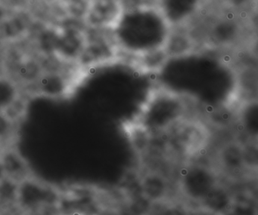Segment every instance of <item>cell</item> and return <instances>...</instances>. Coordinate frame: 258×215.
<instances>
[{
  "mask_svg": "<svg viewBox=\"0 0 258 215\" xmlns=\"http://www.w3.org/2000/svg\"><path fill=\"white\" fill-rule=\"evenodd\" d=\"M186 110L179 94L166 88H154L140 110L137 127L146 132L171 129L183 120Z\"/></svg>",
  "mask_w": 258,
  "mask_h": 215,
  "instance_id": "1",
  "label": "cell"
},
{
  "mask_svg": "<svg viewBox=\"0 0 258 215\" xmlns=\"http://www.w3.org/2000/svg\"><path fill=\"white\" fill-rule=\"evenodd\" d=\"M57 198L55 188L48 183L28 176L18 183L16 199L28 208L53 202Z\"/></svg>",
  "mask_w": 258,
  "mask_h": 215,
  "instance_id": "2",
  "label": "cell"
},
{
  "mask_svg": "<svg viewBox=\"0 0 258 215\" xmlns=\"http://www.w3.org/2000/svg\"><path fill=\"white\" fill-rule=\"evenodd\" d=\"M32 86L30 88H32L36 95L58 100L71 95L76 88V84L75 80H72L64 73L49 71L42 73Z\"/></svg>",
  "mask_w": 258,
  "mask_h": 215,
  "instance_id": "3",
  "label": "cell"
},
{
  "mask_svg": "<svg viewBox=\"0 0 258 215\" xmlns=\"http://www.w3.org/2000/svg\"><path fill=\"white\" fill-rule=\"evenodd\" d=\"M120 16V5L117 0H95L89 14V21L95 27L115 28Z\"/></svg>",
  "mask_w": 258,
  "mask_h": 215,
  "instance_id": "4",
  "label": "cell"
},
{
  "mask_svg": "<svg viewBox=\"0 0 258 215\" xmlns=\"http://www.w3.org/2000/svg\"><path fill=\"white\" fill-rule=\"evenodd\" d=\"M114 54V46L108 40L96 39L86 43L78 61L82 65H96L111 59Z\"/></svg>",
  "mask_w": 258,
  "mask_h": 215,
  "instance_id": "5",
  "label": "cell"
},
{
  "mask_svg": "<svg viewBox=\"0 0 258 215\" xmlns=\"http://www.w3.org/2000/svg\"><path fill=\"white\" fill-rule=\"evenodd\" d=\"M85 37L76 29H67L60 33L58 47L55 53L66 59H78L85 47Z\"/></svg>",
  "mask_w": 258,
  "mask_h": 215,
  "instance_id": "6",
  "label": "cell"
},
{
  "mask_svg": "<svg viewBox=\"0 0 258 215\" xmlns=\"http://www.w3.org/2000/svg\"><path fill=\"white\" fill-rule=\"evenodd\" d=\"M6 177L15 181L21 180L28 177V166L23 157L14 150H7L0 154Z\"/></svg>",
  "mask_w": 258,
  "mask_h": 215,
  "instance_id": "7",
  "label": "cell"
},
{
  "mask_svg": "<svg viewBox=\"0 0 258 215\" xmlns=\"http://www.w3.org/2000/svg\"><path fill=\"white\" fill-rule=\"evenodd\" d=\"M192 49V43L188 37L182 34H168L164 49L167 56H181L190 52Z\"/></svg>",
  "mask_w": 258,
  "mask_h": 215,
  "instance_id": "8",
  "label": "cell"
},
{
  "mask_svg": "<svg viewBox=\"0 0 258 215\" xmlns=\"http://www.w3.org/2000/svg\"><path fill=\"white\" fill-rule=\"evenodd\" d=\"M21 94L19 85L13 79L0 76V112H4Z\"/></svg>",
  "mask_w": 258,
  "mask_h": 215,
  "instance_id": "9",
  "label": "cell"
},
{
  "mask_svg": "<svg viewBox=\"0 0 258 215\" xmlns=\"http://www.w3.org/2000/svg\"><path fill=\"white\" fill-rule=\"evenodd\" d=\"M40 66L34 61L22 63L18 69V77L22 83L32 85L42 75Z\"/></svg>",
  "mask_w": 258,
  "mask_h": 215,
  "instance_id": "10",
  "label": "cell"
},
{
  "mask_svg": "<svg viewBox=\"0 0 258 215\" xmlns=\"http://www.w3.org/2000/svg\"><path fill=\"white\" fill-rule=\"evenodd\" d=\"M258 111L256 101L246 103L241 113V121L249 133H256L258 129Z\"/></svg>",
  "mask_w": 258,
  "mask_h": 215,
  "instance_id": "11",
  "label": "cell"
},
{
  "mask_svg": "<svg viewBox=\"0 0 258 215\" xmlns=\"http://www.w3.org/2000/svg\"><path fill=\"white\" fill-rule=\"evenodd\" d=\"M60 33L53 30H46L40 34L39 44L40 49L48 55L55 54L58 47Z\"/></svg>",
  "mask_w": 258,
  "mask_h": 215,
  "instance_id": "12",
  "label": "cell"
},
{
  "mask_svg": "<svg viewBox=\"0 0 258 215\" xmlns=\"http://www.w3.org/2000/svg\"><path fill=\"white\" fill-rule=\"evenodd\" d=\"M28 105L25 97L21 94L5 111L4 114L13 120L16 124H19L26 115Z\"/></svg>",
  "mask_w": 258,
  "mask_h": 215,
  "instance_id": "13",
  "label": "cell"
},
{
  "mask_svg": "<svg viewBox=\"0 0 258 215\" xmlns=\"http://www.w3.org/2000/svg\"><path fill=\"white\" fill-rule=\"evenodd\" d=\"M17 125L4 112H0V143L10 141L14 137Z\"/></svg>",
  "mask_w": 258,
  "mask_h": 215,
  "instance_id": "14",
  "label": "cell"
},
{
  "mask_svg": "<svg viewBox=\"0 0 258 215\" xmlns=\"http://www.w3.org/2000/svg\"><path fill=\"white\" fill-rule=\"evenodd\" d=\"M25 26L19 19H12L7 22L4 27V34L9 39H14L23 34Z\"/></svg>",
  "mask_w": 258,
  "mask_h": 215,
  "instance_id": "15",
  "label": "cell"
},
{
  "mask_svg": "<svg viewBox=\"0 0 258 215\" xmlns=\"http://www.w3.org/2000/svg\"><path fill=\"white\" fill-rule=\"evenodd\" d=\"M5 177L6 175L5 172H4V167H3L2 162H1V159H0V181L4 180Z\"/></svg>",
  "mask_w": 258,
  "mask_h": 215,
  "instance_id": "16",
  "label": "cell"
},
{
  "mask_svg": "<svg viewBox=\"0 0 258 215\" xmlns=\"http://www.w3.org/2000/svg\"><path fill=\"white\" fill-rule=\"evenodd\" d=\"M3 18V12L2 10H1V9H0V20L2 19Z\"/></svg>",
  "mask_w": 258,
  "mask_h": 215,
  "instance_id": "17",
  "label": "cell"
}]
</instances>
